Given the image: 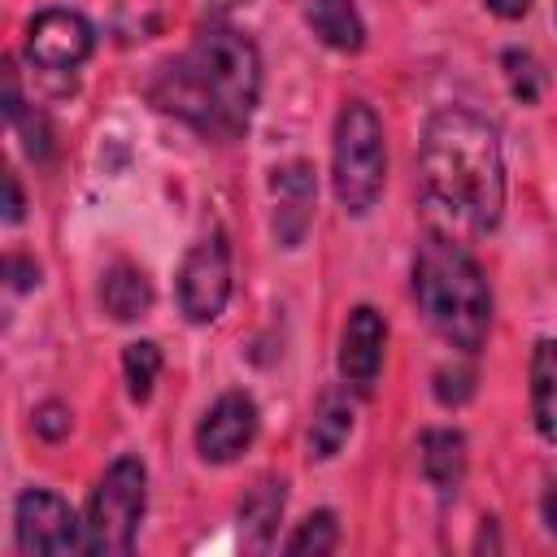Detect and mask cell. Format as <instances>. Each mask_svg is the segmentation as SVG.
Masks as SVG:
<instances>
[{"label": "cell", "instance_id": "cell-6", "mask_svg": "<svg viewBox=\"0 0 557 557\" xmlns=\"http://www.w3.org/2000/svg\"><path fill=\"white\" fill-rule=\"evenodd\" d=\"M231 300V248L222 235H205L178 265V309L187 322H213Z\"/></svg>", "mask_w": 557, "mask_h": 557}, {"label": "cell", "instance_id": "cell-26", "mask_svg": "<svg viewBox=\"0 0 557 557\" xmlns=\"http://www.w3.org/2000/svg\"><path fill=\"white\" fill-rule=\"evenodd\" d=\"M9 274H13V287H30V283L39 278V270H35V265H26L22 257H9Z\"/></svg>", "mask_w": 557, "mask_h": 557}, {"label": "cell", "instance_id": "cell-21", "mask_svg": "<svg viewBox=\"0 0 557 557\" xmlns=\"http://www.w3.org/2000/svg\"><path fill=\"white\" fill-rule=\"evenodd\" d=\"M470 392H474V374L470 370H435V400L440 405H461V400H470Z\"/></svg>", "mask_w": 557, "mask_h": 557}, {"label": "cell", "instance_id": "cell-15", "mask_svg": "<svg viewBox=\"0 0 557 557\" xmlns=\"http://www.w3.org/2000/svg\"><path fill=\"white\" fill-rule=\"evenodd\" d=\"M305 22L335 52H357L366 44V22H361L352 0H309L305 4Z\"/></svg>", "mask_w": 557, "mask_h": 557}, {"label": "cell", "instance_id": "cell-11", "mask_svg": "<svg viewBox=\"0 0 557 557\" xmlns=\"http://www.w3.org/2000/svg\"><path fill=\"white\" fill-rule=\"evenodd\" d=\"M270 191H274V239L283 248H300L313 222V170L305 161L278 165L270 178Z\"/></svg>", "mask_w": 557, "mask_h": 557}, {"label": "cell", "instance_id": "cell-7", "mask_svg": "<svg viewBox=\"0 0 557 557\" xmlns=\"http://www.w3.org/2000/svg\"><path fill=\"white\" fill-rule=\"evenodd\" d=\"M13 531L22 553H87V522H78L74 509L44 487L17 496Z\"/></svg>", "mask_w": 557, "mask_h": 557}, {"label": "cell", "instance_id": "cell-25", "mask_svg": "<svg viewBox=\"0 0 557 557\" xmlns=\"http://www.w3.org/2000/svg\"><path fill=\"white\" fill-rule=\"evenodd\" d=\"M540 513H544V527L557 535V479L544 487V496H540Z\"/></svg>", "mask_w": 557, "mask_h": 557}, {"label": "cell", "instance_id": "cell-10", "mask_svg": "<svg viewBox=\"0 0 557 557\" xmlns=\"http://www.w3.org/2000/svg\"><path fill=\"white\" fill-rule=\"evenodd\" d=\"M383 344H387V322L379 309L357 305L339 331V374L352 392H370L379 383L383 366Z\"/></svg>", "mask_w": 557, "mask_h": 557}, {"label": "cell", "instance_id": "cell-13", "mask_svg": "<svg viewBox=\"0 0 557 557\" xmlns=\"http://www.w3.org/2000/svg\"><path fill=\"white\" fill-rule=\"evenodd\" d=\"M418 466H422V479L435 492H444V496L457 492L461 474H466V440H461V431H422Z\"/></svg>", "mask_w": 557, "mask_h": 557}, {"label": "cell", "instance_id": "cell-1", "mask_svg": "<svg viewBox=\"0 0 557 557\" xmlns=\"http://www.w3.org/2000/svg\"><path fill=\"white\" fill-rule=\"evenodd\" d=\"M261 96V57L257 44L226 26V22H205L191 44L170 57L157 78H152V100L157 109L183 117L200 135L213 139H235Z\"/></svg>", "mask_w": 557, "mask_h": 557}, {"label": "cell", "instance_id": "cell-28", "mask_svg": "<svg viewBox=\"0 0 557 557\" xmlns=\"http://www.w3.org/2000/svg\"><path fill=\"white\" fill-rule=\"evenodd\" d=\"M553 17H557V0H553Z\"/></svg>", "mask_w": 557, "mask_h": 557}, {"label": "cell", "instance_id": "cell-4", "mask_svg": "<svg viewBox=\"0 0 557 557\" xmlns=\"http://www.w3.org/2000/svg\"><path fill=\"white\" fill-rule=\"evenodd\" d=\"M387 178V152H383V122L366 100H348L335 117L331 139V187L344 213L361 218L379 205Z\"/></svg>", "mask_w": 557, "mask_h": 557}, {"label": "cell", "instance_id": "cell-20", "mask_svg": "<svg viewBox=\"0 0 557 557\" xmlns=\"http://www.w3.org/2000/svg\"><path fill=\"white\" fill-rule=\"evenodd\" d=\"M500 65H505L509 91H513L522 104H535V100H540V91H544V70H540V61H535L531 52L509 48V52L500 57Z\"/></svg>", "mask_w": 557, "mask_h": 557}, {"label": "cell", "instance_id": "cell-16", "mask_svg": "<svg viewBox=\"0 0 557 557\" xmlns=\"http://www.w3.org/2000/svg\"><path fill=\"white\" fill-rule=\"evenodd\" d=\"M352 435V400L344 387H326L313 405V422H309V457L326 461L344 448V440Z\"/></svg>", "mask_w": 557, "mask_h": 557}, {"label": "cell", "instance_id": "cell-19", "mask_svg": "<svg viewBox=\"0 0 557 557\" xmlns=\"http://www.w3.org/2000/svg\"><path fill=\"white\" fill-rule=\"evenodd\" d=\"M339 544V522H335V513L331 509H318V513H309L292 535H287V553H331Z\"/></svg>", "mask_w": 557, "mask_h": 557}, {"label": "cell", "instance_id": "cell-24", "mask_svg": "<svg viewBox=\"0 0 557 557\" xmlns=\"http://www.w3.org/2000/svg\"><path fill=\"white\" fill-rule=\"evenodd\" d=\"M496 17H505V22H513V17H527V9H531V0H483Z\"/></svg>", "mask_w": 557, "mask_h": 557}, {"label": "cell", "instance_id": "cell-18", "mask_svg": "<svg viewBox=\"0 0 557 557\" xmlns=\"http://www.w3.org/2000/svg\"><path fill=\"white\" fill-rule=\"evenodd\" d=\"M122 370H126V392H131V400H148V396H152V383H157V374H161V348H157L152 339L126 344Z\"/></svg>", "mask_w": 557, "mask_h": 557}, {"label": "cell", "instance_id": "cell-17", "mask_svg": "<svg viewBox=\"0 0 557 557\" xmlns=\"http://www.w3.org/2000/svg\"><path fill=\"white\" fill-rule=\"evenodd\" d=\"M531 418L535 431L557 444V339H540L531 348Z\"/></svg>", "mask_w": 557, "mask_h": 557}, {"label": "cell", "instance_id": "cell-8", "mask_svg": "<svg viewBox=\"0 0 557 557\" xmlns=\"http://www.w3.org/2000/svg\"><path fill=\"white\" fill-rule=\"evenodd\" d=\"M96 30L74 9H44L26 26V52L39 70H78L91 57Z\"/></svg>", "mask_w": 557, "mask_h": 557}, {"label": "cell", "instance_id": "cell-3", "mask_svg": "<svg viewBox=\"0 0 557 557\" xmlns=\"http://www.w3.org/2000/svg\"><path fill=\"white\" fill-rule=\"evenodd\" d=\"M413 300L435 335L461 352H479L492 331V292L474 257L448 235H426L413 257Z\"/></svg>", "mask_w": 557, "mask_h": 557}, {"label": "cell", "instance_id": "cell-23", "mask_svg": "<svg viewBox=\"0 0 557 557\" xmlns=\"http://www.w3.org/2000/svg\"><path fill=\"white\" fill-rule=\"evenodd\" d=\"M4 191H9L4 222H22V187H17V174H4Z\"/></svg>", "mask_w": 557, "mask_h": 557}, {"label": "cell", "instance_id": "cell-22", "mask_svg": "<svg viewBox=\"0 0 557 557\" xmlns=\"http://www.w3.org/2000/svg\"><path fill=\"white\" fill-rule=\"evenodd\" d=\"M35 431H39L44 440H61V435L70 431V413H65L61 405H44V409L35 413Z\"/></svg>", "mask_w": 557, "mask_h": 557}, {"label": "cell", "instance_id": "cell-5", "mask_svg": "<svg viewBox=\"0 0 557 557\" xmlns=\"http://www.w3.org/2000/svg\"><path fill=\"white\" fill-rule=\"evenodd\" d=\"M148 505V470L139 457H117L109 461V470L100 474L91 505H87V553H131L135 548V531Z\"/></svg>", "mask_w": 557, "mask_h": 557}, {"label": "cell", "instance_id": "cell-2", "mask_svg": "<svg viewBox=\"0 0 557 557\" xmlns=\"http://www.w3.org/2000/svg\"><path fill=\"white\" fill-rule=\"evenodd\" d=\"M418 183L431 209L461 231H492L505 209V161L487 117L461 104H444L422 126Z\"/></svg>", "mask_w": 557, "mask_h": 557}, {"label": "cell", "instance_id": "cell-14", "mask_svg": "<svg viewBox=\"0 0 557 557\" xmlns=\"http://www.w3.org/2000/svg\"><path fill=\"white\" fill-rule=\"evenodd\" d=\"M100 300H104V313L117 318V322H135L152 309V283L139 265L131 261H117L104 270L100 278Z\"/></svg>", "mask_w": 557, "mask_h": 557}, {"label": "cell", "instance_id": "cell-12", "mask_svg": "<svg viewBox=\"0 0 557 557\" xmlns=\"http://www.w3.org/2000/svg\"><path fill=\"white\" fill-rule=\"evenodd\" d=\"M283 505H287V483H283V479H261V483L244 496V505H239V535H244V548L265 553V548L274 544Z\"/></svg>", "mask_w": 557, "mask_h": 557}, {"label": "cell", "instance_id": "cell-9", "mask_svg": "<svg viewBox=\"0 0 557 557\" xmlns=\"http://www.w3.org/2000/svg\"><path fill=\"white\" fill-rule=\"evenodd\" d=\"M257 400L248 396V392H222L209 409H205V418H200V426H196V453L205 457V461H213V466H222V461H235L248 444H252V435H257Z\"/></svg>", "mask_w": 557, "mask_h": 557}, {"label": "cell", "instance_id": "cell-27", "mask_svg": "<svg viewBox=\"0 0 557 557\" xmlns=\"http://www.w3.org/2000/svg\"><path fill=\"white\" fill-rule=\"evenodd\" d=\"M213 4H222V9H231V4H248V0H213Z\"/></svg>", "mask_w": 557, "mask_h": 557}]
</instances>
